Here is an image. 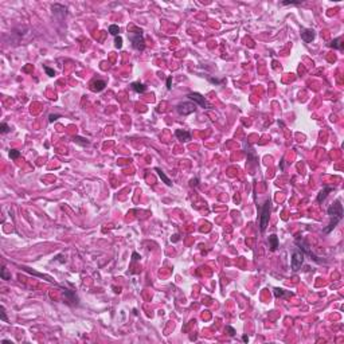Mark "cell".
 Listing matches in <instances>:
<instances>
[{"mask_svg":"<svg viewBox=\"0 0 344 344\" xmlns=\"http://www.w3.org/2000/svg\"><path fill=\"white\" fill-rule=\"evenodd\" d=\"M134 31L133 32H128V36H129V41L132 43V47L134 50L143 51L145 48V41H144L143 36V30H139L136 27H133Z\"/></svg>","mask_w":344,"mask_h":344,"instance_id":"1","label":"cell"},{"mask_svg":"<svg viewBox=\"0 0 344 344\" xmlns=\"http://www.w3.org/2000/svg\"><path fill=\"white\" fill-rule=\"evenodd\" d=\"M269 217H270V200H266L261 210V219H259V230H261V233H264L266 230V227H268Z\"/></svg>","mask_w":344,"mask_h":344,"instance_id":"2","label":"cell"},{"mask_svg":"<svg viewBox=\"0 0 344 344\" xmlns=\"http://www.w3.org/2000/svg\"><path fill=\"white\" fill-rule=\"evenodd\" d=\"M176 110H178L179 114L188 116L196 110V104H195V102H190V101L182 102V104H179V105L176 106Z\"/></svg>","mask_w":344,"mask_h":344,"instance_id":"3","label":"cell"},{"mask_svg":"<svg viewBox=\"0 0 344 344\" xmlns=\"http://www.w3.org/2000/svg\"><path fill=\"white\" fill-rule=\"evenodd\" d=\"M304 257H305V254H304L303 250H296V252L293 253L292 261H290V266H292L293 272H297L301 269V265H303V262H304Z\"/></svg>","mask_w":344,"mask_h":344,"instance_id":"4","label":"cell"},{"mask_svg":"<svg viewBox=\"0 0 344 344\" xmlns=\"http://www.w3.org/2000/svg\"><path fill=\"white\" fill-rule=\"evenodd\" d=\"M328 215H331L332 218L341 220L343 219V204L340 200H336L332 206H329L328 208Z\"/></svg>","mask_w":344,"mask_h":344,"instance_id":"5","label":"cell"},{"mask_svg":"<svg viewBox=\"0 0 344 344\" xmlns=\"http://www.w3.org/2000/svg\"><path fill=\"white\" fill-rule=\"evenodd\" d=\"M188 98L191 100V101H194L196 105L202 106L203 109H210V104H208V102L204 100V97L202 96V94H199V93H190V94H188Z\"/></svg>","mask_w":344,"mask_h":344,"instance_id":"6","label":"cell"},{"mask_svg":"<svg viewBox=\"0 0 344 344\" xmlns=\"http://www.w3.org/2000/svg\"><path fill=\"white\" fill-rule=\"evenodd\" d=\"M106 86V81L104 80H94L90 83V90L92 92H101V90L105 89Z\"/></svg>","mask_w":344,"mask_h":344,"instance_id":"7","label":"cell"},{"mask_svg":"<svg viewBox=\"0 0 344 344\" xmlns=\"http://www.w3.org/2000/svg\"><path fill=\"white\" fill-rule=\"evenodd\" d=\"M315 36H316V34L312 28H305L301 32V38H303V41L306 42V43H311V42L315 39Z\"/></svg>","mask_w":344,"mask_h":344,"instance_id":"8","label":"cell"},{"mask_svg":"<svg viewBox=\"0 0 344 344\" xmlns=\"http://www.w3.org/2000/svg\"><path fill=\"white\" fill-rule=\"evenodd\" d=\"M63 294H65V300H66L67 304H70V305H75L77 304V296H75V293H74L73 290L63 289Z\"/></svg>","mask_w":344,"mask_h":344,"instance_id":"9","label":"cell"},{"mask_svg":"<svg viewBox=\"0 0 344 344\" xmlns=\"http://www.w3.org/2000/svg\"><path fill=\"white\" fill-rule=\"evenodd\" d=\"M331 191H333V187H328V186H327V187H324L321 191H320V194L317 195V198H316V202H317V203H321L325 198L328 196V194Z\"/></svg>","mask_w":344,"mask_h":344,"instance_id":"10","label":"cell"},{"mask_svg":"<svg viewBox=\"0 0 344 344\" xmlns=\"http://www.w3.org/2000/svg\"><path fill=\"white\" fill-rule=\"evenodd\" d=\"M175 134H176V137H178L179 140H182V141H190L191 140V133L187 132V131H183V129H178V131L175 132Z\"/></svg>","mask_w":344,"mask_h":344,"instance_id":"11","label":"cell"},{"mask_svg":"<svg viewBox=\"0 0 344 344\" xmlns=\"http://www.w3.org/2000/svg\"><path fill=\"white\" fill-rule=\"evenodd\" d=\"M273 293L276 297H280V299H288V297L292 296V292H286V290L281 289V288H274L273 289Z\"/></svg>","mask_w":344,"mask_h":344,"instance_id":"12","label":"cell"},{"mask_svg":"<svg viewBox=\"0 0 344 344\" xmlns=\"http://www.w3.org/2000/svg\"><path fill=\"white\" fill-rule=\"evenodd\" d=\"M131 87H132V89H133L136 93H144L145 90H147V86L144 85V83H141V82H133V83L131 85Z\"/></svg>","mask_w":344,"mask_h":344,"instance_id":"13","label":"cell"},{"mask_svg":"<svg viewBox=\"0 0 344 344\" xmlns=\"http://www.w3.org/2000/svg\"><path fill=\"white\" fill-rule=\"evenodd\" d=\"M269 243H270V250L272 252H276L278 247V238L277 235H274V234H272L270 237H269Z\"/></svg>","mask_w":344,"mask_h":344,"instance_id":"14","label":"cell"},{"mask_svg":"<svg viewBox=\"0 0 344 344\" xmlns=\"http://www.w3.org/2000/svg\"><path fill=\"white\" fill-rule=\"evenodd\" d=\"M156 172H157V175H159V178L161 179V180H163V182H164V183H166L167 186H172L171 179H169L168 176H167L166 173H164V172L161 171V169H160V168H156Z\"/></svg>","mask_w":344,"mask_h":344,"instance_id":"15","label":"cell"},{"mask_svg":"<svg viewBox=\"0 0 344 344\" xmlns=\"http://www.w3.org/2000/svg\"><path fill=\"white\" fill-rule=\"evenodd\" d=\"M74 143L80 144V145H82V147H86V145H89V141L86 140V139H83V137H80V136H75L74 137Z\"/></svg>","mask_w":344,"mask_h":344,"instance_id":"16","label":"cell"},{"mask_svg":"<svg viewBox=\"0 0 344 344\" xmlns=\"http://www.w3.org/2000/svg\"><path fill=\"white\" fill-rule=\"evenodd\" d=\"M329 46H331V47H335V48H339V50H341V48H343V45H341V39L340 38L333 39V41L329 43Z\"/></svg>","mask_w":344,"mask_h":344,"instance_id":"17","label":"cell"},{"mask_svg":"<svg viewBox=\"0 0 344 344\" xmlns=\"http://www.w3.org/2000/svg\"><path fill=\"white\" fill-rule=\"evenodd\" d=\"M109 32H110L112 35L117 36V35H118V32H120V27H118L117 24H112V26H109Z\"/></svg>","mask_w":344,"mask_h":344,"instance_id":"18","label":"cell"},{"mask_svg":"<svg viewBox=\"0 0 344 344\" xmlns=\"http://www.w3.org/2000/svg\"><path fill=\"white\" fill-rule=\"evenodd\" d=\"M0 276H1V278H3V280H10V278H11V276L7 273V269L4 268V266L1 268V273H0Z\"/></svg>","mask_w":344,"mask_h":344,"instance_id":"19","label":"cell"},{"mask_svg":"<svg viewBox=\"0 0 344 344\" xmlns=\"http://www.w3.org/2000/svg\"><path fill=\"white\" fill-rule=\"evenodd\" d=\"M19 156H20V152H19V151H16V149H11L10 151V157H11V159L15 160V159H18Z\"/></svg>","mask_w":344,"mask_h":344,"instance_id":"20","label":"cell"},{"mask_svg":"<svg viewBox=\"0 0 344 344\" xmlns=\"http://www.w3.org/2000/svg\"><path fill=\"white\" fill-rule=\"evenodd\" d=\"M114 46L117 48H121L122 47V38L120 35L118 36H116V41H114Z\"/></svg>","mask_w":344,"mask_h":344,"instance_id":"21","label":"cell"},{"mask_svg":"<svg viewBox=\"0 0 344 344\" xmlns=\"http://www.w3.org/2000/svg\"><path fill=\"white\" fill-rule=\"evenodd\" d=\"M10 131H11L10 127H8L6 122H3V124L0 125V132H1V133H7V132H10Z\"/></svg>","mask_w":344,"mask_h":344,"instance_id":"22","label":"cell"},{"mask_svg":"<svg viewBox=\"0 0 344 344\" xmlns=\"http://www.w3.org/2000/svg\"><path fill=\"white\" fill-rule=\"evenodd\" d=\"M226 331L229 332V335H230V336H235V329H234L233 327H230V325H227V327H226Z\"/></svg>","mask_w":344,"mask_h":344,"instance_id":"23","label":"cell"},{"mask_svg":"<svg viewBox=\"0 0 344 344\" xmlns=\"http://www.w3.org/2000/svg\"><path fill=\"white\" fill-rule=\"evenodd\" d=\"M284 6H299L301 4V1H284Z\"/></svg>","mask_w":344,"mask_h":344,"instance_id":"24","label":"cell"},{"mask_svg":"<svg viewBox=\"0 0 344 344\" xmlns=\"http://www.w3.org/2000/svg\"><path fill=\"white\" fill-rule=\"evenodd\" d=\"M61 117L59 114H50V117H48V121L50 122H53V121H57L58 118Z\"/></svg>","mask_w":344,"mask_h":344,"instance_id":"25","label":"cell"},{"mask_svg":"<svg viewBox=\"0 0 344 344\" xmlns=\"http://www.w3.org/2000/svg\"><path fill=\"white\" fill-rule=\"evenodd\" d=\"M45 70H46V73H47V75H50V77H53L54 75V70L53 69H50V67H47V66H45Z\"/></svg>","mask_w":344,"mask_h":344,"instance_id":"26","label":"cell"},{"mask_svg":"<svg viewBox=\"0 0 344 344\" xmlns=\"http://www.w3.org/2000/svg\"><path fill=\"white\" fill-rule=\"evenodd\" d=\"M171 82H172V78L171 77H168V78H167V89L168 90L171 89Z\"/></svg>","mask_w":344,"mask_h":344,"instance_id":"27","label":"cell"},{"mask_svg":"<svg viewBox=\"0 0 344 344\" xmlns=\"http://www.w3.org/2000/svg\"><path fill=\"white\" fill-rule=\"evenodd\" d=\"M1 320H3V321H7V316H6V312H4V308H1Z\"/></svg>","mask_w":344,"mask_h":344,"instance_id":"28","label":"cell"},{"mask_svg":"<svg viewBox=\"0 0 344 344\" xmlns=\"http://www.w3.org/2000/svg\"><path fill=\"white\" fill-rule=\"evenodd\" d=\"M196 184H198V179H195V180L192 179V180H191V186H196Z\"/></svg>","mask_w":344,"mask_h":344,"instance_id":"29","label":"cell"},{"mask_svg":"<svg viewBox=\"0 0 344 344\" xmlns=\"http://www.w3.org/2000/svg\"><path fill=\"white\" fill-rule=\"evenodd\" d=\"M210 82H213V83H219L220 81H218V80H214V78H210Z\"/></svg>","mask_w":344,"mask_h":344,"instance_id":"30","label":"cell"},{"mask_svg":"<svg viewBox=\"0 0 344 344\" xmlns=\"http://www.w3.org/2000/svg\"><path fill=\"white\" fill-rule=\"evenodd\" d=\"M137 258H139V254H137V253H133V259H137Z\"/></svg>","mask_w":344,"mask_h":344,"instance_id":"31","label":"cell"}]
</instances>
